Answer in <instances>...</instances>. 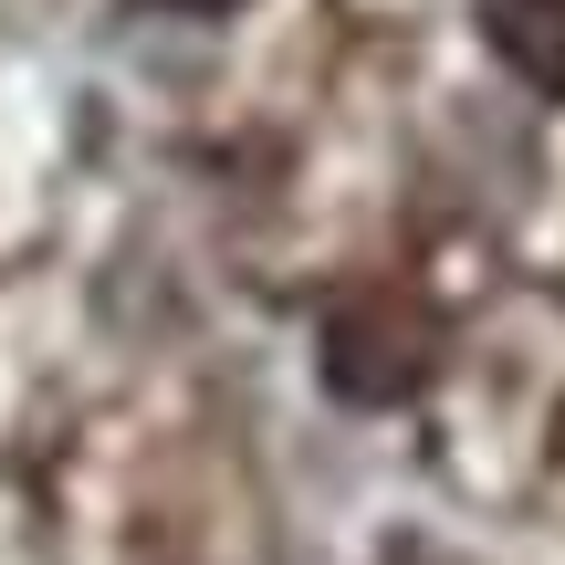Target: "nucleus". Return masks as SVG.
Instances as JSON below:
<instances>
[{
	"mask_svg": "<svg viewBox=\"0 0 565 565\" xmlns=\"http://www.w3.org/2000/svg\"><path fill=\"white\" fill-rule=\"evenodd\" d=\"M492 53L524 84H565V0H492Z\"/></svg>",
	"mask_w": 565,
	"mask_h": 565,
	"instance_id": "f257e3e1",
	"label": "nucleus"
}]
</instances>
